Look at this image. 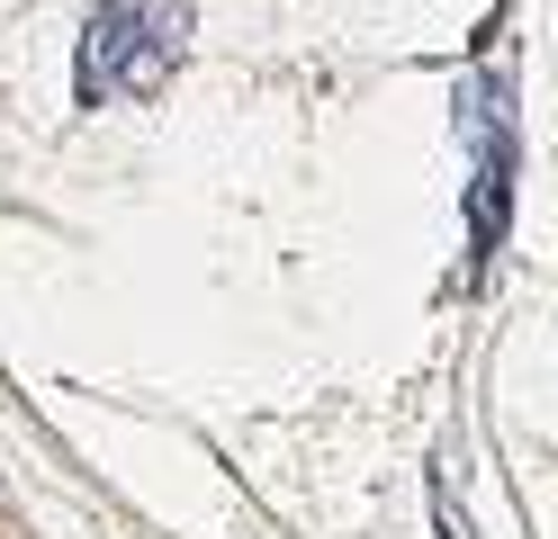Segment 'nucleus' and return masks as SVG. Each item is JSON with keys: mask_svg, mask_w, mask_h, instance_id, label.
Returning <instances> with one entry per match:
<instances>
[{"mask_svg": "<svg viewBox=\"0 0 558 539\" xmlns=\"http://www.w3.org/2000/svg\"><path fill=\"white\" fill-rule=\"evenodd\" d=\"M181 46H190V0H99L73 54V108H99L109 90L154 99L181 63Z\"/></svg>", "mask_w": 558, "mask_h": 539, "instance_id": "nucleus-1", "label": "nucleus"}, {"mask_svg": "<svg viewBox=\"0 0 558 539\" xmlns=\"http://www.w3.org/2000/svg\"><path fill=\"white\" fill-rule=\"evenodd\" d=\"M460 135L477 144L469 234H477V261H486V252H496V234H505V207H513V72H505V63L460 99Z\"/></svg>", "mask_w": 558, "mask_h": 539, "instance_id": "nucleus-2", "label": "nucleus"}, {"mask_svg": "<svg viewBox=\"0 0 558 539\" xmlns=\"http://www.w3.org/2000/svg\"><path fill=\"white\" fill-rule=\"evenodd\" d=\"M433 522H441V539H477V530L460 522V503H450V486H441V477H433Z\"/></svg>", "mask_w": 558, "mask_h": 539, "instance_id": "nucleus-3", "label": "nucleus"}]
</instances>
